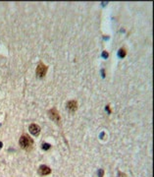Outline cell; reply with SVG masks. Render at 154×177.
Listing matches in <instances>:
<instances>
[{
    "label": "cell",
    "instance_id": "cell-4",
    "mask_svg": "<svg viewBox=\"0 0 154 177\" xmlns=\"http://www.w3.org/2000/svg\"><path fill=\"white\" fill-rule=\"evenodd\" d=\"M28 130H30V134H32L34 136H37V135L39 134V132H40V128H39V126L36 125V124H30Z\"/></svg>",
    "mask_w": 154,
    "mask_h": 177
},
{
    "label": "cell",
    "instance_id": "cell-9",
    "mask_svg": "<svg viewBox=\"0 0 154 177\" xmlns=\"http://www.w3.org/2000/svg\"><path fill=\"white\" fill-rule=\"evenodd\" d=\"M118 177H127V176H126V174L122 173V172H119V173H118Z\"/></svg>",
    "mask_w": 154,
    "mask_h": 177
},
{
    "label": "cell",
    "instance_id": "cell-1",
    "mask_svg": "<svg viewBox=\"0 0 154 177\" xmlns=\"http://www.w3.org/2000/svg\"><path fill=\"white\" fill-rule=\"evenodd\" d=\"M20 146H21L22 149L26 150H30L32 148V145H34V141L30 138L28 135H23V136L20 138Z\"/></svg>",
    "mask_w": 154,
    "mask_h": 177
},
{
    "label": "cell",
    "instance_id": "cell-8",
    "mask_svg": "<svg viewBox=\"0 0 154 177\" xmlns=\"http://www.w3.org/2000/svg\"><path fill=\"white\" fill-rule=\"evenodd\" d=\"M42 148L44 150H48L50 148V145H49V144H43V147Z\"/></svg>",
    "mask_w": 154,
    "mask_h": 177
},
{
    "label": "cell",
    "instance_id": "cell-10",
    "mask_svg": "<svg viewBox=\"0 0 154 177\" xmlns=\"http://www.w3.org/2000/svg\"><path fill=\"white\" fill-rule=\"evenodd\" d=\"M103 175H104V171H103L102 169L99 170V177H103Z\"/></svg>",
    "mask_w": 154,
    "mask_h": 177
},
{
    "label": "cell",
    "instance_id": "cell-5",
    "mask_svg": "<svg viewBox=\"0 0 154 177\" xmlns=\"http://www.w3.org/2000/svg\"><path fill=\"white\" fill-rule=\"evenodd\" d=\"M50 172H51V169L48 166H46V165H41V166L39 167V174H40V175H42V176L48 175Z\"/></svg>",
    "mask_w": 154,
    "mask_h": 177
},
{
    "label": "cell",
    "instance_id": "cell-2",
    "mask_svg": "<svg viewBox=\"0 0 154 177\" xmlns=\"http://www.w3.org/2000/svg\"><path fill=\"white\" fill-rule=\"evenodd\" d=\"M46 72H47V66L44 65L43 63H39L36 67V74L38 77H44Z\"/></svg>",
    "mask_w": 154,
    "mask_h": 177
},
{
    "label": "cell",
    "instance_id": "cell-3",
    "mask_svg": "<svg viewBox=\"0 0 154 177\" xmlns=\"http://www.w3.org/2000/svg\"><path fill=\"white\" fill-rule=\"evenodd\" d=\"M48 114H49L50 118L52 119V120H54L55 122H60V115H59V112L57 111L55 108H52V109H50L49 111H48Z\"/></svg>",
    "mask_w": 154,
    "mask_h": 177
},
{
    "label": "cell",
    "instance_id": "cell-7",
    "mask_svg": "<svg viewBox=\"0 0 154 177\" xmlns=\"http://www.w3.org/2000/svg\"><path fill=\"white\" fill-rule=\"evenodd\" d=\"M126 54H127V51L124 49V48H121V49L119 50V56L122 57V58H123V57L126 56Z\"/></svg>",
    "mask_w": 154,
    "mask_h": 177
},
{
    "label": "cell",
    "instance_id": "cell-6",
    "mask_svg": "<svg viewBox=\"0 0 154 177\" xmlns=\"http://www.w3.org/2000/svg\"><path fill=\"white\" fill-rule=\"evenodd\" d=\"M68 109L70 110L71 112H74L75 110L78 108V103H77V101L76 100H70L69 102H68Z\"/></svg>",
    "mask_w": 154,
    "mask_h": 177
},
{
    "label": "cell",
    "instance_id": "cell-11",
    "mask_svg": "<svg viewBox=\"0 0 154 177\" xmlns=\"http://www.w3.org/2000/svg\"><path fill=\"white\" fill-rule=\"evenodd\" d=\"M0 148H2V143H0Z\"/></svg>",
    "mask_w": 154,
    "mask_h": 177
}]
</instances>
